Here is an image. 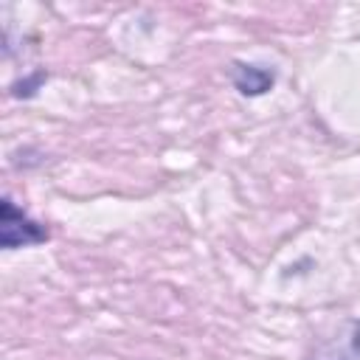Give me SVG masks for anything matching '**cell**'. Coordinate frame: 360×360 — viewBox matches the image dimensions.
Masks as SVG:
<instances>
[{"label":"cell","instance_id":"1","mask_svg":"<svg viewBox=\"0 0 360 360\" xmlns=\"http://www.w3.org/2000/svg\"><path fill=\"white\" fill-rule=\"evenodd\" d=\"M48 236H51L48 228L42 222L31 219L8 197L0 202V245L6 250L28 248V245H42V242H48Z\"/></svg>","mask_w":360,"mask_h":360},{"label":"cell","instance_id":"2","mask_svg":"<svg viewBox=\"0 0 360 360\" xmlns=\"http://www.w3.org/2000/svg\"><path fill=\"white\" fill-rule=\"evenodd\" d=\"M307 360H360V321H343L332 338H323Z\"/></svg>","mask_w":360,"mask_h":360},{"label":"cell","instance_id":"3","mask_svg":"<svg viewBox=\"0 0 360 360\" xmlns=\"http://www.w3.org/2000/svg\"><path fill=\"white\" fill-rule=\"evenodd\" d=\"M273 82H276L273 70H264L259 65H245V62L233 65V84L242 96H262L273 87Z\"/></svg>","mask_w":360,"mask_h":360}]
</instances>
